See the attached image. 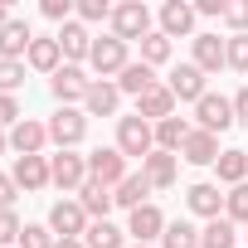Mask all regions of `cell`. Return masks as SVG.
<instances>
[{
  "instance_id": "obj_16",
  "label": "cell",
  "mask_w": 248,
  "mask_h": 248,
  "mask_svg": "<svg viewBox=\"0 0 248 248\" xmlns=\"http://www.w3.org/2000/svg\"><path fill=\"white\" fill-rule=\"evenodd\" d=\"M117 107H122V88L107 83V78H93V88L83 97V112L88 117H117Z\"/></svg>"
},
{
  "instance_id": "obj_25",
  "label": "cell",
  "mask_w": 248,
  "mask_h": 248,
  "mask_svg": "<svg viewBox=\"0 0 248 248\" xmlns=\"http://www.w3.org/2000/svg\"><path fill=\"white\" fill-rule=\"evenodd\" d=\"M180 161H190V166H214L219 161V137H209V132H190V141L180 146Z\"/></svg>"
},
{
  "instance_id": "obj_5",
  "label": "cell",
  "mask_w": 248,
  "mask_h": 248,
  "mask_svg": "<svg viewBox=\"0 0 248 248\" xmlns=\"http://www.w3.org/2000/svg\"><path fill=\"white\" fill-rule=\"evenodd\" d=\"M83 137H88V112H78V107H59V112L49 117V141H54L59 151H73Z\"/></svg>"
},
{
  "instance_id": "obj_37",
  "label": "cell",
  "mask_w": 248,
  "mask_h": 248,
  "mask_svg": "<svg viewBox=\"0 0 248 248\" xmlns=\"http://www.w3.org/2000/svg\"><path fill=\"white\" fill-rule=\"evenodd\" d=\"M59 238L49 233V224H25V233H20V248H54Z\"/></svg>"
},
{
  "instance_id": "obj_30",
  "label": "cell",
  "mask_w": 248,
  "mask_h": 248,
  "mask_svg": "<svg viewBox=\"0 0 248 248\" xmlns=\"http://www.w3.org/2000/svg\"><path fill=\"white\" fill-rule=\"evenodd\" d=\"M233 243H238V224L229 219H209L200 229V248H233Z\"/></svg>"
},
{
  "instance_id": "obj_42",
  "label": "cell",
  "mask_w": 248,
  "mask_h": 248,
  "mask_svg": "<svg viewBox=\"0 0 248 248\" xmlns=\"http://www.w3.org/2000/svg\"><path fill=\"white\" fill-rule=\"evenodd\" d=\"M224 10H229V0H195V15L204 20H224Z\"/></svg>"
},
{
  "instance_id": "obj_2",
  "label": "cell",
  "mask_w": 248,
  "mask_h": 248,
  "mask_svg": "<svg viewBox=\"0 0 248 248\" xmlns=\"http://www.w3.org/2000/svg\"><path fill=\"white\" fill-rule=\"evenodd\" d=\"M127 49H132V44H122L117 34H93V54H88V68H93L97 78L117 83V73L132 63V59H127Z\"/></svg>"
},
{
  "instance_id": "obj_32",
  "label": "cell",
  "mask_w": 248,
  "mask_h": 248,
  "mask_svg": "<svg viewBox=\"0 0 248 248\" xmlns=\"http://www.w3.org/2000/svg\"><path fill=\"white\" fill-rule=\"evenodd\" d=\"M170 49H175V44H170V39H166L161 30H151V34L141 39V63L161 68V63H170Z\"/></svg>"
},
{
  "instance_id": "obj_33",
  "label": "cell",
  "mask_w": 248,
  "mask_h": 248,
  "mask_svg": "<svg viewBox=\"0 0 248 248\" xmlns=\"http://www.w3.org/2000/svg\"><path fill=\"white\" fill-rule=\"evenodd\" d=\"M224 219L248 229V180H243V185H233V190L224 195Z\"/></svg>"
},
{
  "instance_id": "obj_36",
  "label": "cell",
  "mask_w": 248,
  "mask_h": 248,
  "mask_svg": "<svg viewBox=\"0 0 248 248\" xmlns=\"http://www.w3.org/2000/svg\"><path fill=\"white\" fill-rule=\"evenodd\" d=\"M102 20H112L107 0H78V25H102Z\"/></svg>"
},
{
  "instance_id": "obj_41",
  "label": "cell",
  "mask_w": 248,
  "mask_h": 248,
  "mask_svg": "<svg viewBox=\"0 0 248 248\" xmlns=\"http://www.w3.org/2000/svg\"><path fill=\"white\" fill-rule=\"evenodd\" d=\"M20 117H25V112H20V102H15V97H5V93H0V132H5V127H15Z\"/></svg>"
},
{
  "instance_id": "obj_13",
  "label": "cell",
  "mask_w": 248,
  "mask_h": 248,
  "mask_svg": "<svg viewBox=\"0 0 248 248\" xmlns=\"http://www.w3.org/2000/svg\"><path fill=\"white\" fill-rule=\"evenodd\" d=\"M10 146H15L20 156H44V146H49V122L20 117L15 127H10Z\"/></svg>"
},
{
  "instance_id": "obj_17",
  "label": "cell",
  "mask_w": 248,
  "mask_h": 248,
  "mask_svg": "<svg viewBox=\"0 0 248 248\" xmlns=\"http://www.w3.org/2000/svg\"><path fill=\"white\" fill-rule=\"evenodd\" d=\"M10 180H15L20 190H44V185H54V175H49V156H15Z\"/></svg>"
},
{
  "instance_id": "obj_1",
  "label": "cell",
  "mask_w": 248,
  "mask_h": 248,
  "mask_svg": "<svg viewBox=\"0 0 248 248\" xmlns=\"http://www.w3.org/2000/svg\"><path fill=\"white\" fill-rule=\"evenodd\" d=\"M112 146L127 156V161H132V156L146 161V156L156 151V127H151L146 117H137V112H132V117H117V141H112Z\"/></svg>"
},
{
  "instance_id": "obj_49",
  "label": "cell",
  "mask_w": 248,
  "mask_h": 248,
  "mask_svg": "<svg viewBox=\"0 0 248 248\" xmlns=\"http://www.w3.org/2000/svg\"><path fill=\"white\" fill-rule=\"evenodd\" d=\"M243 238H248V229H243Z\"/></svg>"
},
{
  "instance_id": "obj_27",
  "label": "cell",
  "mask_w": 248,
  "mask_h": 248,
  "mask_svg": "<svg viewBox=\"0 0 248 248\" xmlns=\"http://www.w3.org/2000/svg\"><path fill=\"white\" fill-rule=\"evenodd\" d=\"M117 88L127 93V97H141V93H151V88H156V68L137 59V63H127V68L117 73Z\"/></svg>"
},
{
  "instance_id": "obj_46",
  "label": "cell",
  "mask_w": 248,
  "mask_h": 248,
  "mask_svg": "<svg viewBox=\"0 0 248 248\" xmlns=\"http://www.w3.org/2000/svg\"><path fill=\"white\" fill-rule=\"evenodd\" d=\"M10 20H15V15H10V5H0V30H5Z\"/></svg>"
},
{
  "instance_id": "obj_39",
  "label": "cell",
  "mask_w": 248,
  "mask_h": 248,
  "mask_svg": "<svg viewBox=\"0 0 248 248\" xmlns=\"http://www.w3.org/2000/svg\"><path fill=\"white\" fill-rule=\"evenodd\" d=\"M224 44H229V68L248 73V34H229Z\"/></svg>"
},
{
  "instance_id": "obj_8",
  "label": "cell",
  "mask_w": 248,
  "mask_h": 248,
  "mask_svg": "<svg viewBox=\"0 0 248 248\" xmlns=\"http://www.w3.org/2000/svg\"><path fill=\"white\" fill-rule=\"evenodd\" d=\"M88 88H93V78H88V68H78V63H63V68L49 78V93L59 97V107L83 102V97H88Z\"/></svg>"
},
{
  "instance_id": "obj_7",
  "label": "cell",
  "mask_w": 248,
  "mask_h": 248,
  "mask_svg": "<svg viewBox=\"0 0 248 248\" xmlns=\"http://www.w3.org/2000/svg\"><path fill=\"white\" fill-rule=\"evenodd\" d=\"M88 224H93V219L83 214L78 200H54V204H49V233H54V238H83Z\"/></svg>"
},
{
  "instance_id": "obj_23",
  "label": "cell",
  "mask_w": 248,
  "mask_h": 248,
  "mask_svg": "<svg viewBox=\"0 0 248 248\" xmlns=\"http://www.w3.org/2000/svg\"><path fill=\"white\" fill-rule=\"evenodd\" d=\"M151 190H156V185L146 180V170H132L127 180H122V185L112 190V195H117V204H122V209L132 214V209H141V204H151Z\"/></svg>"
},
{
  "instance_id": "obj_29",
  "label": "cell",
  "mask_w": 248,
  "mask_h": 248,
  "mask_svg": "<svg viewBox=\"0 0 248 248\" xmlns=\"http://www.w3.org/2000/svg\"><path fill=\"white\" fill-rule=\"evenodd\" d=\"M83 243L88 248H127V229H117L112 219H97V224H88Z\"/></svg>"
},
{
  "instance_id": "obj_21",
  "label": "cell",
  "mask_w": 248,
  "mask_h": 248,
  "mask_svg": "<svg viewBox=\"0 0 248 248\" xmlns=\"http://www.w3.org/2000/svg\"><path fill=\"white\" fill-rule=\"evenodd\" d=\"M30 44H34V30H30V20H10L5 30H0V59H15V63H25Z\"/></svg>"
},
{
  "instance_id": "obj_6",
  "label": "cell",
  "mask_w": 248,
  "mask_h": 248,
  "mask_svg": "<svg viewBox=\"0 0 248 248\" xmlns=\"http://www.w3.org/2000/svg\"><path fill=\"white\" fill-rule=\"evenodd\" d=\"M49 175H54V185H59L63 195H78V190L88 185V156L59 151V156H49Z\"/></svg>"
},
{
  "instance_id": "obj_15",
  "label": "cell",
  "mask_w": 248,
  "mask_h": 248,
  "mask_svg": "<svg viewBox=\"0 0 248 248\" xmlns=\"http://www.w3.org/2000/svg\"><path fill=\"white\" fill-rule=\"evenodd\" d=\"M54 39H59V49H63V63H78V68L88 63V54H93V34H88V25L68 20Z\"/></svg>"
},
{
  "instance_id": "obj_9",
  "label": "cell",
  "mask_w": 248,
  "mask_h": 248,
  "mask_svg": "<svg viewBox=\"0 0 248 248\" xmlns=\"http://www.w3.org/2000/svg\"><path fill=\"white\" fill-rule=\"evenodd\" d=\"M88 175L117 190V185H122V180H127L132 170H127V156H122L117 146H97V151H88Z\"/></svg>"
},
{
  "instance_id": "obj_19",
  "label": "cell",
  "mask_w": 248,
  "mask_h": 248,
  "mask_svg": "<svg viewBox=\"0 0 248 248\" xmlns=\"http://www.w3.org/2000/svg\"><path fill=\"white\" fill-rule=\"evenodd\" d=\"M166 214L156 209V204H141V209H132V219H127V233H132V243H151V238H161L166 233Z\"/></svg>"
},
{
  "instance_id": "obj_3",
  "label": "cell",
  "mask_w": 248,
  "mask_h": 248,
  "mask_svg": "<svg viewBox=\"0 0 248 248\" xmlns=\"http://www.w3.org/2000/svg\"><path fill=\"white\" fill-rule=\"evenodd\" d=\"M112 34L122 39V44H141L146 34H151V10L141 5V0H122V5H112Z\"/></svg>"
},
{
  "instance_id": "obj_22",
  "label": "cell",
  "mask_w": 248,
  "mask_h": 248,
  "mask_svg": "<svg viewBox=\"0 0 248 248\" xmlns=\"http://www.w3.org/2000/svg\"><path fill=\"white\" fill-rule=\"evenodd\" d=\"M141 170H146V180H151L156 190H170L175 175H180V156H175V151H151V156L141 161Z\"/></svg>"
},
{
  "instance_id": "obj_35",
  "label": "cell",
  "mask_w": 248,
  "mask_h": 248,
  "mask_svg": "<svg viewBox=\"0 0 248 248\" xmlns=\"http://www.w3.org/2000/svg\"><path fill=\"white\" fill-rule=\"evenodd\" d=\"M25 83V63H15V59H0V93L5 97H15V88Z\"/></svg>"
},
{
  "instance_id": "obj_26",
  "label": "cell",
  "mask_w": 248,
  "mask_h": 248,
  "mask_svg": "<svg viewBox=\"0 0 248 248\" xmlns=\"http://www.w3.org/2000/svg\"><path fill=\"white\" fill-rule=\"evenodd\" d=\"M214 175H219V185H243L248 180V151H238V146H229V151H219V161H214Z\"/></svg>"
},
{
  "instance_id": "obj_14",
  "label": "cell",
  "mask_w": 248,
  "mask_h": 248,
  "mask_svg": "<svg viewBox=\"0 0 248 248\" xmlns=\"http://www.w3.org/2000/svg\"><path fill=\"white\" fill-rule=\"evenodd\" d=\"M166 88L175 93V102H200V97L209 93V83H204V73H200L195 63H175L170 78H166Z\"/></svg>"
},
{
  "instance_id": "obj_28",
  "label": "cell",
  "mask_w": 248,
  "mask_h": 248,
  "mask_svg": "<svg viewBox=\"0 0 248 248\" xmlns=\"http://www.w3.org/2000/svg\"><path fill=\"white\" fill-rule=\"evenodd\" d=\"M190 132H195V127H190L185 117H166V122H156V151H175V156H180V146L190 141Z\"/></svg>"
},
{
  "instance_id": "obj_38",
  "label": "cell",
  "mask_w": 248,
  "mask_h": 248,
  "mask_svg": "<svg viewBox=\"0 0 248 248\" xmlns=\"http://www.w3.org/2000/svg\"><path fill=\"white\" fill-rule=\"evenodd\" d=\"M39 15H44V20H54V25H68V20L78 15V5H73V0H44Z\"/></svg>"
},
{
  "instance_id": "obj_12",
  "label": "cell",
  "mask_w": 248,
  "mask_h": 248,
  "mask_svg": "<svg viewBox=\"0 0 248 248\" xmlns=\"http://www.w3.org/2000/svg\"><path fill=\"white\" fill-rule=\"evenodd\" d=\"M185 204H190V214H200L204 224H209V219H224V190H219V180L190 185V190H185Z\"/></svg>"
},
{
  "instance_id": "obj_47",
  "label": "cell",
  "mask_w": 248,
  "mask_h": 248,
  "mask_svg": "<svg viewBox=\"0 0 248 248\" xmlns=\"http://www.w3.org/2000/svg\"><path fill=\"white\" fill-rule=\"evenodd\" d=\"M10 151V132H0V156H5Z\"/></svg>"
},
{
  "instance_id": "obj_24",
  "label": "cell",
  "mask_w": 248,
  "mask_h": 248,
  "mask_svg": "<svg viewBox=\"0 0 248 248\" xmlns=\"http://www.w3.org/2000/svg\"><path fill=\"white\" fill-rule=\"evenodd\" d=\"M25 63H30L34 73H49V78H54V73L63 68V49H59V39H34L30 54H25Z\"/></svg>"
},
{
  "instance_id": "obj_43",
  "label": "cell",
  "mask_w": 248,
  "mask_h": 248,
  "mask_svg": "<svg viewBox=\"0 0 248 248\" xmlns=\"http://www.w3.org/2000/svg\"><path fill=\"white\" fill-rule=\"evenodd\" d=\"M15 195H20V185H15L5 170H0V209H15Z\"/></svg>"
},
{
  "instance_id": "obj_18",
  "label": "cell",
  "mask_w": 248,
  "mask_h": 248,
  "mask_svg": "<svg viewBox=\"0 0 248 248\" xmlns=\"http://www.w3.org/2000/svg\"><path fill=\"white\" fill-rule=\"evenodd\" d=\"M78 204H83V214L97 224V219H107V214L117 209V195H112V185H102V180H93V175H88V185L78 190Z\"/></svg>"
},
{
  "instance_id": "obj_45",
  "label": "cell",
  "mask_w": 248,
  "mask_h": 248,
  "mask_svg": "<svg viewBox=\"0 0 248 248\" xmlns=\"http://www.w3.org/2000/svg\"><path fill=\"white\" fill-rule=\"evenodd\" d=\"M54 248H88V243H83V238H59Z\"/></svg>"
},
{
  "instance_id": "obj_11",
  "label": "cell",
  "mask_w": 248,
  "mask_h": 248,
  "mask_svg": "<svg viewBox=\"0 0 248 248\" xmlns=\"http://www.w3.org/2000/svg\"><path fill=\"white\" fill-rule=\"evenodd\" d=\"M195 5L190 0H166L161 5V34L166 39H195Z\"/></svg>"
},
{
  "instance_id": "obj_20",
  "label": "cell",
  "mask_w": 248,
  "mask_h": 248,
  "mask_svg": "<svg viewBox=\"0 0 248 248\" xmlns=\"http://www.w3.org/2000/svg\"><path fill=\"white\" fill-rule=\"evenodd\" d=\"M137 117H146L151 127H156V122H166V117H175V93H170L166 83H156L151 93L137 97Z\"/></svg>"
},
{
  "instance_id": "obj_44",
  "label": "cell",
  "mask_w": 248,
  "mask_h": 248,
  "mask_svg": "<svg viewBox=\"0 0 248 248\" xmlns=\"http://www.w3.org/2000/svg\"><path fill=\"white\" fill-rule=\"evenodd\" d=\"M233 117H238V122H248V88H238V93H233Z\"/></svg>"
},
{
  "instance_id": "obj_34",
  "label": "cell",
  "mask_w": 248,
  "mask_h": 248,
  "mask_svg": "<svg viewBox=\"0 0 248 248\" xmlns=\"http://www.w3.org/2000/svg\"><path fill=\"white\" fill-rule=\"evenodd\" d=\"M20 233H25L20 214L15 209H0V248H20Z\"/></svg>"
},
{
  "instance_id": "obj_31",
  "label": "cell",
  "mask_w": 248,
  "mask_h": 248,
  "mask_svg": "<svg viewBox=\"0 0 248 248\" xmlns=\"http://www.w3.org/2000/svg\"><path fill=\"white\" fill-rule=\"evenodd\" d=\"M161 248H200V229L190 219H170L161 233Z\"/></svg>"
},
{
  "instance_id": "obj_48",
  "label": "cell",
  "mask_w": 248,
  "mask_h": 248,
  "mask_svg": "<svg viewBox=\"0 0 248 248\" xmlns=\"http://www.w3.org/2000/svg\"><path fill=\"white\" fill-rule=\"evenodd\" d=\"M127 248H151V243H127Z\"/></svg>"
},
{
  "instance_id": "obj_10",
  "label": "cell",
  "mask_w": 248,
  "mask_h": 248,
  "mask_svg": "<svg viewBox=\"0 0 248 248\" xmlns=\"http://www.w3.org/2000/svg\"><path fill=\"white\" fill-rule=\"evenodd\" d=\"M190 49H195V59H190V63H195L204 78H214L219 68H229V44H224L219 34H195V39H190Z\"/></svg>"
},
{
  "instance_id": "obj_40",
  "label": "cell",
  "mask_w": 248,
  "mask_h": 248,
  "mask_svg": "<svg viewBox=\"0 0 248 248\" xmlns=\"http://www.w3.org/2000/svg\"><path fill=\"white\" fill-rule=\"evenodd\" d=\"M224 25L233 34H248V0H229V10H224Z\"/></svg>"
},
{
  "instance_id": "obj_4",
  "label": "cell",
  "mask_w": 248,
  "mask_h": 248,
  "mask_svg": "<svg viewBox=\"0 0 248 248\" xmlns=\"http://www.w3.org/2000/svg\"><path fill=\"white\" fill-rule=\"evenodd\" d=\"M195 122H200V132H209V137H219V132H229L233 127V97H224V93H204L200 102H195Z\"/></svg>"
}]
</instances>
